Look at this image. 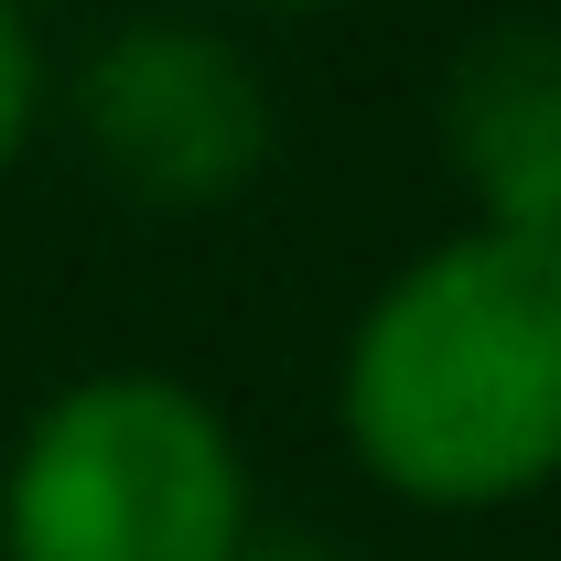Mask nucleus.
<instances>
[{"instance_id": "6", "label": "nucleus", "mask_w": 561, "mask_h": 561, "mask_svg": "<svg viewBox=\"0 0 561 561\" xmlns=\"http://www.w3.org/2000/svg\"><path fill=\"white\" fill-rule=\"evenodd\" d=\"M238 561H346V551H335L324 529H260V540H249Z\"/></svg>"}, {"instance_id": "3", "label": "nucleus", "mask_w": 561, "mask_h": 561, "mask_svg": "<svg viewBox=\"0 0 561 561\" xmlns=\"http://www.w3.org/2000/svg\"><path fill=\"white\" fill-rule=\"evenodd\" d=\"M55 119L87 173L140 216H227L280 162V98L260 55L206 11H130L76 44Z\"/></svg>"}, {"instance_id": "4", "label": "nucleus", "mask_w": 561, "mask_h": 561, "mask_svg": "<svg viewBox=\"0 0 561 561\" xmlns=\"http://www.w3.org/2000/svg\"><path fill=\"white\" fill-rule=\"evenodd\" d=\"M432 140L465 195V227L561 249V22L507 11L465 33L432 87Z\"/></svg>"}, {"instance_id": "1", "label": "nucleus", "mask_w": 561, "mask_h": 561, "mask_svg": "<svg viewBox=\"0 0 561 561\" xmlns=\"http://www.w3.org/2000/svg\"><path fill=\"white\" fill-rule=\"evenodd\" d=\"M335 443L421 518H507L561 486V249L454 227L356 302Z\"/></svg>"}, {"instance_id": "2", "label": "nucleus", "mask_w": 561, "mask_h": 561, "mask_svg": "<svg viewBox=\"0 0 561 561\" xmlns=\"http://www.w3.org/2000/svg\"><path fill=\"white\" fill-rule=\"evenodd\" d=\"M249 443L173 367H87L0 454V561H238Z\"/></svg>"}, {"instance_id": "5", "label": "nucleus", "mask_w": 561, "mask_h": 561, "mask_svg": "<svg viewBox=\"0 0 561 561\" xmlns=\"http://www.w3.org/2000/svg\"><path fill=\"white\" fill-rule=\"evenodd\" d=\"M55 119V66H44V33L22 0H0V184L22 173V151Z\"/></svg>"}, {"instance_id": "7", "label": "nucleus", "mask_w": 561, "mask_h": 561, "mask_svg": "<svg viewBox=\"0 0 561 561\" xmlns=\"http://www.w3.org/2000/svg\"><path fill=\"white\" fill-rule=\"evenodd\" d=\"M216 11H249V22H324V11H346V0H216Z\"/></svg>"}]
</instances>
